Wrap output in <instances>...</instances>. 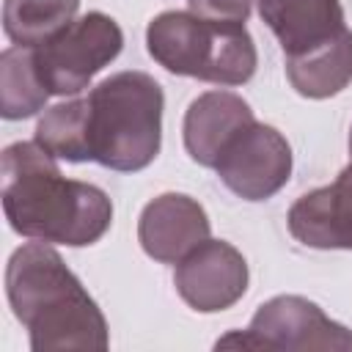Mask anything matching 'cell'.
<instances>
[{"label": "cell", "instance_id": "cell-1", "mask_svg": "<svg viewBox=\"0 0 352 352\" xmlns=\"http://www.w3.org/2000/svg\"><path fill=\"white\" fill-rule=\"evenodd\" d=\"M0 198L8 226L28 239L85 248L113 223L107 192L91 182L66 179L38 140H16L0 157Z\"/></svg>", "mask_w": 352, "mask_h": 352}, {"label": "cell", "instance_id": "cell-2", "mask_svg": "<svg viewBox=\"0 0 352 352\" xmlns=\"http://www.w3.org/2000/svg\"><path fill=\"white\" fill-rule=\"evenodd\" d=\"M6 294L33 352L107 349L104 314L50 242L36 239L11 253Z\"/></svg>", "mask_w": 352, "mask_h": 352}, {"label": "cell", "instance_id": "cell-3", "mask_svg": "<svg viewBox=\"0 0 352 352\" xmlns=\"http://www.w3.org/2000/svg\"><path fill=\"white\" fill-rule=\"evenodd\" d=\"M88 151L118 173H135L154 162L162 146V85L138 69L104 77L88 91Z\"/></svg>", "mask_w": 352, "mask_h": 352}, {"label": "cell", "instance_id": "cell-4", "mask_svg": "<svg viewBox=\"0 0 352 352\" xmlns=\"http://www.w3.org/2000/svg\"><path fill=\"white\" fill-rule=\"evenodd\" d=\"M148 55L179 77L217 85H245L258 66L245 25H217L192 11H162L146 28Z\"/></svg>", "mask_w": 352, "mask_h": 352}, {"label": "cell", "instance_id": "cell-5", "mask_svg": "<svg viewBox=\"0 0 352 352\" xmlns=\"http://www.w3.org/2000/svg\"><path fill=\"white\" fill-rule=\"evenodd\" d=\"M33 50L41 82L47 85L50 96H74L118 58L124 50V33L113 16L88 11Z\"/></svg>", "mask_w": 352, "mask_h": 352}, {"label": "cell", "instance_id": "cell-6", "mask_svg": "<svg viewBox=\"0 0 352 352\" xmlns=\"http://www.w3.org/2000/svg\"><path fill=\"white\" fill-rule=\"evenodd\" d=\"M220 346H242V349H286V352H308V349H336L352 352V330L333 322L316 302L300 294H278L258 305L248 330H234L223 336Z\"/></svg>", "mask_w": 352, "mask_h": 352}, {"label": "cell", "instance_id": "cell-7", "mask_svg": "<svg viewBox=\"0 0 352 352\" xmlns=\"http://www.w3.org/2000/svg\"><path fill=\"white\" fill-rule=\"evenodd\" d=\"M214 170L234 195L267 201L292 176V146L275 126L253 121L228 140Z\"/></svg>", "mask_w": 352, "mask_h": 352}, {"label": "cell", "instance_id": "cell-8", "mask_svg": "<svg viewBox=\"0 0 352 352\" xmlns=\"http://www.w3.org/2000/svg\"><path fill=\"white\" fill-rule=\"evenodd\" d=\"M248 261L223 239H204L182 261H176L173 286L179 297L198 314H217L236 305L248 292Z\"/></svg>", "mask_w": 352, "mask_h": 352}, {"label": "cell", "instance_id": "cell-9", "mask_svg": "<svg viewBox=\"0 0 352 352\" xmlns=\"http://www.w3.org/2000/svg\"><path fill=\"white\" fill-rule=\"evenodd\" d=\"M206 209L184 192H162L148 201L138 220V239L148 258L160 264L182 261L192 248L209 239Z\"/></svg>", "mask_w": 352, "mask_h": 352}, {"label": "cell", "instance_id": "cell-10", "mask_svg": "<svg viewBox=\"0 0 352 352\" xmlns=\"http://www.w3.org/2000/svg\"><path fill=\"white\" fill-rule=\"evenodd\" d=\"M289 231L297 242L316 250H352V162L336 182L300 195L289 214Z\"/></svg>", "mask_w": 352, "mask_h": 352}, {"label": "cell", "instance_id": "cell-11", "mask_svg": "<svg viewBox=\"0 0 352 352\" xmlns=\"http://www.w3.org/2000/svg\"><path fill=\"white\" fill-rule=\"evenodd\" d=\"M256 8L286 58H300L346 30L341 0H256Z\"/></svg>", "mask_w": 352, "mask_h": 352}, {"label": "cell", "instance_id": "cell-12", "mask_svg": "<svg viewBox=\"0 0 352 352\" xmlns=\"http://www.w3.org/2000/svg\"><path fill=\"white\" fill-rule=\"evenodd\" d=\"M250 104L234 91H206L190 102L184 113V148L192 162L214 168L228 140L253 124Z\"/></svg>", "mask_w": 352, "mask_h": 352}, {"label": "cell", "instance_id": "cell-13", "mask_svg": "<svg viewBox=\"0 0 352 352\" xmlns=\"http://www.w3.org/2000/svg\"><path fill=\"white\" fill-rule=\"evenodd\" d=\"M286 77L305 99H327L352 82V30H341L333 41L300 55L286 58Z\"/></svg>", "mask_w": 352, "mask_h": 352}, {"label": "cell", "instance_id": "cell-14", "mask_svg": "<svg viewBox=\"0 0 352 352\" xmlns=\"http://www.w3.org/2000/svg\"><path fill=\"white\" fill-rule=\"evenodd\" d=\"M50 99L41 82L33 47H8L0 55V116L6 121H19L36 116Z\"/></svg>", "mask_w": 352, "mask_h": 352}, {"label": "cell", "instance_id": "cell-15", "mask_svg": "<svg viewBox=\"0 0 352 352\" xmlns=\"http://www.w3.org/2000/svg\"><path fill=\"white\" fill-rule=\"evenodd\" d=\"M80 0H6L3 30L16 47H41L77 19Z\"/></svg>", "mask_w": 352, "mask_h": 352}, {"label": "cell", "instance_id": "cell-16", "mask_svg": "<svg viewBox=\"0 0 352 352\" xmlns=\"http://www.w3.org/2000/svg\"><path fill=\"white\" fill-rule=\"evenodd\" d=\"M55 160L91 162L88 151V99L77 96L44 110L36 124V138Z\"/></svg>", "mask_w": 352, "mask_h": 352}, {"label": "cell", "instance_id": "cell-17", "mask_svg": "<svg viewBox=\"0 0 352 352\" xmlns=\"http://www.w3.org/2000/svg\"><path fill=\"white\" fill-rule=\"evenodd\" d=\"M190 11L217 25H245L253 0H187Z\"/></svg>", "mask_w": 352, "mask_h": 352}, {"label": "cell", "instance_id": "cell-18", "mask_svg": "<svg viewBox=\"0 0 352 352\" xmlns=\"http://www.w3.org/2000/svg\"><path fill=\"white\" fill-rule=\"evenodd\" d=\"M349 162H352V129H349Z\"/></svg>", "mask_w": 352, "mask_h": 352}]
</instances>
